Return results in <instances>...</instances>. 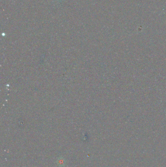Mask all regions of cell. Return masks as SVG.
I'll list each match as a JSON object with an SVG mask.
<instances>
[{
	"instance_id": "obj_1",
	"label": "cell",
	"mask_w": 166,
	"mask_h": 167,
	"mask_svg": "<svg viewBox=\"0 0 166 167\" xmlns=\"http://www.w3.org/2000/svg\"><path fill=\"white\" fill-rule=\"evenodd\" d=\"M57 1H62V0H57Z\"/></svg>"
}]
</instances>
